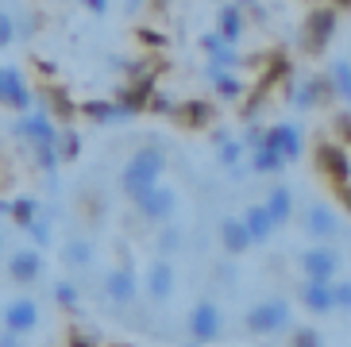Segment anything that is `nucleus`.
<instances>
[{
    "mask_svg": "<svg viewBox=\"0 0 351 347\" xmlns=\"http://www.w3.org/2000/svg\"><path fill=\"white\" fill-rule=\"evenodd\" d=\"M162 170H166V154L158 151V147H139V151L132 154V163L124 166V174H120V185H124V193L135 201L139 193L155 189Z\"/></svg>",
    "mask_w": 351,
    "mask_h": 347,
    "instance_id": "obj_1",
    "label": "nucleus"
},
{
    "mask_svg": "<svg viewBox=\"0 0 351 347\" xmlns=\"http://www.w3.org/2000/svg\"><path fill=\"white\" fill-rule=\"evenodd\" d=\"M0 104L4 108H12V112H32V104H35V93L32 85L23 82V73L16 70V66H4L0 70Z\"/></svg>",
    "mask_w": 351,
    "mask_h": 347,
    "instance_id": "obj_2",
    "label": "nucleus"
},
{
    "mask_svg": "<svg viewBox=\"0 0 351 347\" xmlns=\"http://www.w3.org/2000/svg\"><path fill=\"white\" fill-rule=\"evenodd\" d=\"M35 324H39V305H35V297H12L8 305H4V332L27 336V332H35Z\"/></svg>",
    "mask_w": 351,
    "mask_h": 347,
    "instance_id": "obj_3",
    "label": "nucleus"
},
{
    "mask_svg": "<svg viewBox=\"0 0 351 347\" xmlns=\"http://www.w3.org/2000/svg\"><path fill=\"white\" fill-rule=\"evenodd\" d=\"M16 135L27 139L32 147H54V143H58V128H54L51 112H27V116H20Z\"/></svg>",
    "mask_w": 351,
    "mask_h": 347,
    "instance_id": "obj_4",
    "label": "nucleus"
},
{
    "mask_svg": "<svg viewBox=\"0 0 351 347\" xmlns=\"http://www.w3.org/2000/svg\"><path fill=\"white\" fill-rule=\"evenodd\" d=\"M135 270H132V263H120V266H112L108 270V278H104V297L112 301V305H132L135 301Z\"/></svg>",
    "mask_w": 351,
    "mask_h": 347,
    "instance_id": "obj_5",
    "label": "nucleus"
},
{
    "mask_svg": "<svg viewBox=\"0 0 351 347\" xmlns=\"http://www.w3.org/2000/svg\"><path fill=\"white\" fill-rule=\"evenodd\" d=\"M39 274H43V255L35 247H23V251H16V255L8 259V278L16 286H35Z\"/></svg>",
    "mask_w": 351,
    "mask_h": 347,
    "instance_id": "obj_6",
    "label": "nucleus"
},
{
    "mask_svg": "<svg viewBox=\"0 0 351 347\" xmlns=\"http://www.w3.org/2000/svg\"><path fill=\"white\" fill-rule=\"evenodd\" d=\"M170 208H174V193H170V189H158V185L135 197V213L147 216V220H166Z\"/></svg>",
    "mask_w": 351,
    "mask_h": 347,
    "instance_id": "obj_7",
    "label": "nucleus"
},
{
    "mask_svg": "<svg viewBox=\"0 0 351 347\" xmlns=\"http://www.w3.org/2000/svg\"><path fill=\"white\" fill-rule=\"evenodd\" d=\"M151 97H155L151 77H135V82H128L124 89H120V112H124V116L143 112V104H151Z\"/></svg>",
    "mask_w": 351,
    "mask_h": 347,
    "instance_id": "obj_8",
    "label": "nucleus"
},
{
    "mask_svg": "<svg viewBox=\"0 0 351 347\" xmlns=\"http://www.w3.org/2000/svg\"><path fill=\"white\" fill-rule=\"evenodd\" d=\"M189 332H193L197 339H217L220 336V309L201 301V305L193 309V317H189Z\"/></svg>",
    "mask_w": 351,
    "mask_h": 347,
    "instance_id": "obj_9",
    "label": "nucleus"
},
{
    "mask_svg": "<svg viewBox=\"0 0 351 347\" xmlns=\"http://www.w3.org/2000/svg\"><path fill=\"white\" fill-rule=\"evenodd\" d=\"M247 324H251V332H278L286 324V305L282 301H267V305L251 309Z\"/></svg>",
    "mask_w": 351,
    "mask_h": 347,
    "instance_id": "obj_10",
    "label": "nucleus"
},
{
    "mask_svg": "<svg viewBox=\"0 0 351 347\" xmlns=\"http://www.w3.org/2000/svg\"><path fill=\"white\" fill-rule=\"evenodd\" d=\"M147 294H151V301H166V297L174 294V270H170V263H151V270H147Z\"/></svg>",
    "mask_w": 351,
    "mask_h": 347,
    "instance_id": "obj_11",
    "label": "nucleus"
},
{
    "mask_svg": "<svg viewBox=\"0 0 351 347\" xmlns=\"http://www.w3.org/2000/svg\"><path fill=\"white\" fill-rule=\"evenodd\" d=\"M332 27H336V16H332V12H313L309 27H305V43H309L313 51H320V47L328 43Z\"/></svg>",
    "mask_w": 351,
    "mask_h": 347,
    "instance_id": "obj_12",
    "label": "nucleus"
},
{
    "mask_svg": "<svg viewBox=\"0 0 351 347\" xmlns=\"http://www.w3.org/2000/svg\"><path fill=\"white\" fill-rule=\"evenodd\" d=\"M47 101H51V116H54V120L70 123L73 116H77V104L70 101V93H66L62 85H47Z\"/></svg>",
    "mask_w": 351,
    "mask_h": 347,
    "instance_id": "obj_13",
    "label": "nucleus"
},
{
    "mask_svg": "<svg viewBox=\"0 0 351 347\" xmlns=\"http://www.w3.org/2000/svg\"><path fill=\"white\" fill-rule=\"evenodd\" d=\"M301 263H305V270H309L313 282H324V278L336 274V255H332V251H309Z\"/></svg>",
    "mask_w": 351,
    "mask_h": 347,
    "instance_id": "obj_14",
    "label": "nucleus"
},
{
    "mask_svg": "<svg viewBox=\"0 0 351 347\" xmlns=\"http://www.w3.org/2000/svg\"><path fill=\"white\" fill-rule=\"evenodd\" d=\"M62 263H66V266H89V263H93V243H89L85 235H73V239H66Z\"/></svg>",
    "mask_w": 351,
    "mask_h": 347,
    "instance_id": "obj_15",
    "label": "nucleus"
},
{
    "mask_svg": "<svg viewBox=\"0 0 351 347\" xmlns=\"http://www.w3.org/2000/svg\"><path fill=\"white\" fill-rule=\"evenodd\" d=\"M77 112L89 116L93 123H108V120H116V116H124L120 104H112V101H85V104H77Z\"/></svg>",
    "mask_w": 351,
    "mask_h": 347,
    "instance_id": "obj_16",
    "label": "nucleus"
},
{
    "mask_svg": "<svg viewBox=\"0 0 351 347\" xmlns=\"http://www.w3.org/2000/svg\"><path fill=\"white\" fill-rule=\"evenodd\" d=\"M208 116H213V108L205 101H189L178 108V123H186V128H201V123H208Z\"/></svg>",
    "mask_w": 351,
    "mask_h": 347,
    "instance_id": "obj_17",
    "label": "nucleus"
},
{
    "mask_svg": "<svg viewBox=\"0 0 351 347\" xmlns=\"http://www.w3.org/2000/svg\"><path fill=\"white\" fill-rule=\"evenodd\" d=\"M39 216L43 213H39V201H35V197H20V201H12V220H16L20 228H32Z\"/></svg>",
    "mask_w": 351,
    "mask_h": 347,
    "instance_id": "obj_18",
    "label": "nucleus"
},
{
    "mask_svg": "<svg viewBox=\"0 0 351 347\" xmlns=\"http://www.w3.org/2000/svg\"><path fill=\"white\" fill-rule=\"evenodd\" d=\"M54 151H58V163H73V158L82 154V135L73 132V128L58 132V143H54Z\"/></svg>",
    "mask_w": 351,
    "mask_h": 347,
    "instance_id": "obj_19",
    "label": "nucleus"
},
{
    "mask_svg": "<svg viewBox=\"0 0 351 347\" xmlns=\"http://www.w3.org/2000/svg\"><path fill=\"white\" fill-rule=\"evenodd\" d=\"M305 305L313 313H328L332 309V289H324V282H309L305 286Z\"/></svg>",
    "mask_w": 351,
    "mask_h": 347,
    "instance_id": "obj_20",
    "label": "nucleus"
},
{
    "mask_svg": "<svg viewBox=\"0 0 351 347\" xmlns=\"http://www.w3.org/2000/svg\"><path fill=\"white\" fill-rule=\"evenodd\" d=\"M224 243H228V251H243V247L251 243L247 228L236 224V220H228V224H224Z\"/></svg>",
    "mask_w": 351,
    "mask_h": 347,
    "instance_id": "obj_21",
    "label": "nucleus"
},
{
    "mask_svg": "<svg viewBox=\"0 0 351 347\" xmlns=\"http://www.w3.org/2000/svg\"><path fill=\"white\" fill-rule=\"evenodd\" d=\"M270 224H274V220H270V213H263V208H251V213H247V224H243V228H247L251 239H263V235L270 232Z\"/></svg>",
    "mask_w": 351,
    "mask_h": 347,
    "instance_id": "obj_22",
    "label": "nucleus"
},
{
    "mask_svg": "<svg viewBox=\"0 0 351 347\" xmlns=\"http://www.w3.org/2000/svg\"><path fill=\"white\" fill-rule=\"evenodd\" d=\"M32 163L39 166L43 174H54L58 166H62V163H58V151H54V147H32Z\"/></svg>",
    "mask_w": 351,
    "mask_h": 347,
    "instance_id": "obj_23",
    "label": "nucleus"
},
{
    "mask_svg": "<svg viewBox=\"0 0 351 347\" xmlns=\"http://www.w3.org/2000/svg\"><path fill=\"white\" fill-rule=\"evenodd\" d=\"M239 27H243V20H239V8H232V4H228V8H220V35H224V39H236Z\"/></svg>",
    "mask_w": 351,
    "mask_h": 347,
    "instance_id": "obj_24",
    "label": "nucleus"
},
{
    "mask_svg": "<svg viewBox=\"0 0 351 347\" xmlns=\"http://www.w3.org/2000/svg\"><path fill=\"white\" fill-rule=\"evenodd\" d=\"M66 347H101V339L93 332H85L82 324H73V328H66Z\"/></svg>",
    "mask_w": 351,
    "mask_h": 347,
    "instance_id": "obj_25",
    "label": "nucleus"
},
{
    "mask_svg": "<svg viewBox=\"0 0 351 347\" xmlns=\"http://www.w3.org/2000/svg\"><path fill=\"white\" fill-rule=\"evenodd\" d=\"M54 301H58L62 309H73L77 305V286L66 282V278H58V282H54Z\"/></svg>",
    "mask_w": 351,
    "mask_h": 347,
    "instance_id": "obj_26",
    "label": "nucleus"
},
{
    "mask_svg": "<svg viewBox=\"0 0 351 347\" xmlns=\"http://www.w3.org/2000/svg\"><path fill=\"white\" fill-rule=\"evenodd\" d=\"M289 216V193L286 189H274L270 193V220H286Z\"/></svg>",
    "mask_w": 351,
    "mask_h": 347,
    "instance_id": "obj_27",
    "label": "nucleus"
},
{
    "mask_svg": "<svg viewBox=\"0 0 351 347\" xmlns=\"http://www.w3.org/2000/svg\"><path fill=\"white\" fill-rule=\"evenodd\" d=\"M12 43H16V16L0 12V51H4V47H12Z\"/></svg>",
    "mask_w": 351,
    "mask_h": 347,
    "instance_id": "obj_28",
    "label": "nucleus"
},
{
    "mask_svg": "<svg viewBox=\"0 0 351 347\" xmlns=\"http://www.w3.org/2000/svg\"><path fill=\"white\" fill-rule=\"evenodd\" d=\"M309 232H313V235L332 232V216L324 213V208H313V213H309Z\"/></svg>",
    "mask_w": 351,
    "mask_h": 347,
    "instance_id": "obj_29",
    "label": "nucleus"
},
{
    "mask_svg": "<svg viewBox=\"0 0 351 347\" xmlns=\"http://www.w3.org/2000/svg\"><path fill=\"white\" fill-rule=\"evenodd\" d=\"M27 232L35 235V243H39V247H47V243H51V224H47V216H39V220H35V224L27 228Z\"/></svg>",
    "mask_w": 351,
    "mask_h": 347,
    "instance_id": "obj_30",
    "label": "nucleus"
},
{
    "mask_svg": "<svg viewBox=\"0 0 351 347\" xmlns=\"http://www.w3.org/2000/svg\"><path fill=\"white\" fill-rule=\"evenodd\" d=\"M332 305L351 309V286H336V289H332Z\"/></svg>",
    "mask_w": 351,
    "mask_h": 347,
    "instance_id": "obj_31",
    "label": "nucleus"
},
{
    "mask_svg": "<svg viewBox=\"0 0 351 347\" xmlns=\"http://www.w3.org/2000/svg\"><path fill=\"white\" fill-rule=\"evenodd\" d=\"M85 8L93 12V16H104L108 12V0H85Z\"/></svg>",
    "mask_w": 351,
    "mask_h": 347,
    "instance_id": "obj_32",
    "label": "nucleus"
},
{
    "mask_svg": "<svg viewBox=\"0 0 351 347\" xmlns=\"http://www.w3.org/2000/svg\"><path fill=\"white\" fill-rule=\"evenodd\" d=\"M166 108H170V101H166V97H151V112H166Z\"/></svg>",
    "mask_w": 351,
    "mask_h": 347,
    "instance_id": "obj_33",
    "label": "nucleus"
},
{
    "mask_svg": "<svg viewBox=\"0 0 351 347\" xmlns=\"http://www.w3.org/2000/svg\"><path fill=\"white\" fill-rule=\"evenodd\" d=\"M298 347H317V336L313 332H298Z\"/></svg>",
    "mask_w": 351,
    "mask_h": 347,
    "instance_id": "obj_34",
    "label": "nucleus"
},
{
    "mask_svg": "<svg viewBox=\"0 0 351 347\" xmlns=\"http://www.w3.org/2000/svg\"><path fill=\"white\" fill-rule=\"evenodd\" d=\"M0 347H20V336H12V332H0Z\"/></svg>",
    "mask_w": 351,
    "mask_h": 347,
    "instance_id": "obj_35",
    "label": "nucleus"
},
{
    "mask_svg": "<svg viewBox=\"0 0 351 347\" xmlns=\"http://www.w3.org/2000/svg\"><path fill=\"white\" fill-rule=\"evenodd\" d=\"M162 247H178V232H174V228H166V232H162Z\"/></svg>",
    "mask_w": 351,
    "mask_h": 347,
    "instance_id": "obj_36",
    "label": "nucleus"
},
{
    "mask_svg": "<svg viewBox=\"0 0 351 347\" xmlns=\"http://www.w3.org/2000/svg\"><path fill=\"white\" fill-rule=\"evenodd\" d=\"M0 216H12V201H0Z\"/></svg>",
    "mask_w": 351,
    "mask_h": 347,
    "instance_id": "obj_37",
    "label": "nucleus"
},
{
    "mask_svg": "<svg viewBox=\"0 0 351 347\" xmlns=\"http://www.w3.org/2000/svg\"><path fill=\"white\" fill-rule=\"evenodd\" d=\"M0 251H4V232H0Z\"/></svg>",
    "mask_w": 351,
    "mask_h": 347,
    "instance_id": "obj_38",
    "label": "nucleus"
},
{
    "mask_svg": "<svg viewBox=\"0 0 351 347\" xmlns=\"http://www.w3.org/2000/svg\"><path fill=\"white\" fill-rule=\"evenodd\" d=\"M108 347H124V344H108Z\"/></svg>",
    "mask_w": 351,
    "mask_h": 347,
    "instance_id": "obj_39",
    "label": "nucleus"
}]
</instances>
